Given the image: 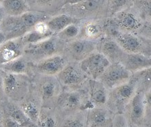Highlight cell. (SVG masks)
Wrapping results in <instances>:
<instances>
[{
	"instance_id": "obj_21",
	"label": "cell",
	"mask_w": 151,
	"mask_h": 127,
	"mask_svg": "<svg viewBox=\"0 0 151 127\" xmlns=\"http://www.w3.org/2000/svg\"><path fill=\"white\" fill-rule=\"evenodd\" d=\"M120 64L127 70L134 74L151 67V57L140 53H126Z\"/></svg>"
},
{
	"instance_id": "obj_30",
	"label": "cell",
	"mask_w": 151,
	"mask_h": 127,
	"mask_svg": "<svg viewBox=\"0 0 151 127\" xmlns=\"http://www.w3.org/2000/svg\"><path fill=\"white\" fill-rule=\"evenodd\" d=\"M132 6L146 21H151V1L133 0Z\"/></svg>"
},
{
	"instance_id": "obj_32",
	"label": "cell",
	"mask_w": 151,
	"mask_h": 127,
	"mask_svg": "<svg viewBox=\"0 0 151 127\" xmlns=\"http://www.w3.org/2000/svg\"><path fill=\"white\" fill-rule=\"evenodd\" d=\"M70 118L65 120V124L64 127H85L84 121L78 117L72 118V116H68Z\"/></svg>"
},
{
	"instance_id": "obj_4",
	"label": "cell",
	"mask_w": 151,
	"mask_h": 127,
	"mask_svg": "<svg viewBox=\"0 0 151 127\" xmlns=\"http://www.w3.org/2000/svg\"><path fill=\"white\" fill-rule=\"evenodd\" d=\"M1 72L6 98L20 103L31 90V77L27 75Z\"/></svg>"
},
{
	"instance_id": "obj_8",
	"label": "cell",
	"mask_w": 151,
	"mask_h": 127,
	"mask_svg": "<svg viewBox=\"0 0 151 127\" xmlns=\"http://www.w3.org/2000/svg\"><path fill=\"white\" fill-rule=\"evenodd\" d=\"M109 19L118 31L136 35L146 22L132 6Z\"/></svg>"
},
{
	"instance_id": "obj_19",
	"label": "cell",
	"mask_w": 151,
	"mask_h": 127,
	"mask_svg": "<svg viewBox=\"0 0 151 127\" xmlns=\"http://www.w3.org/2000/svg\"><path fill=\"white\" fill-rule=\"evenodd\" d=\"M42 103L38 96L32 89L23 100L20 102V107L25 116L32 123L38 122Z\"/></svg>"
},
{
	"instance_id": "obj_37",
	"label": "cell",
	"mask_w": 151,
	"mask_h": 127,
	"mask_svg": "<svg viewBox=\"0 0 151 127\" xmlns=\"http://www.w3.org/2000/svg\"><path fill=\"white\" fill-rule=\"evenodd\" d=\"M6 40H7V39H6V35L1 31H0V45L5 42Z\"/></svg>"
},
{
	"instance_id": "obj_9",
	"label": "cell",
	"mask_w": 151,
	"mask_h": 127,
	"mask_svg": "<svg viewBox=\"0 0 151 127\" xmlns=\"http://www.w3.org/2000/svg\"><path fill=\"white\" fill-rule=\"evenodd\" d=\"M136 92L135 83L131 78L128 83L109 90L107 107L112 112L121 113Z\"/></svg>"
},
{
	"instance_id": "obj_35",
	"label": "cell",
	"mask_w": 151,
	"mask_h": 127,
	"mask_svg": "<svg viewBox=\"0 0 151 127\" xmlns=\"http://www.w3.org/2000/svg\"><path fill=\"white\" fill-rule=\"evenodd\" d=\"M6 98L4 90V84H3V77H2V72L0 70V100H3Z\"/></svg>"
},
{
	"instance_id": "obj_38",
	"label": "cell",
	"mask_w": 151,
	"mask_h": 127,
	"mask_svg": "<svg viewBox=\"0 0 151 127\" xmlns=\"http://www.w3.org/2000/svg\"><path fill=\"white\" fill-rule=\"evenodd\" d=\"M3 118H4L3 113H2L1 109H0V127L2 126H1V124H2V120H3Z\"/></svg>"
},
{
	"instance_id": "obj_2",
	"label": "cell",
	"mask_w": 151,
	"mask_h": 127,
	"mask_svg": "<svg viewBox=\"0 0 151 127\" xmlns=\"http://www.w3.org/2000/svg\"><path fill=\"white\" fill-rule=\"evenodd\" d=\"M31 89L40 99L42 105L47 107L55 106L63 92V88L56 76L32 74Z\"/></svg>"
},
{
	"instance_id": "obj_14",
	"label": "cell",
	"mask_w": 151,
	"mask_h": 127,
	"mask_svg": "<svg viewBox=\"0 0 151 127\" xmlns=\"http://www.w3.org/2000/svg\"><path fill=\"white\" fill-rule=\"evenodd\" d=\"M79 64L81 69L90 79L97 80L110 63L101 53L95 51L81 62Z\"/></svg>"
},
{
	"instance_id": "obj_31",
	"label": "cell",
	"mask_w": 151,
	"mask_h": 127,
	"mask_svg": "<svg viewBox=\"0 0 151 127\" xmlns=\"http://www.w3.org/2000/svg\"><path fill=\"white\" fill-rule=\"evenodd\" d=\"M38 127H56L57 121L55 118L50 113L40 111L38 120Z\"/></svg>"
},
{
	"instance_id": "obj_33",
	"label": "cell",
	"mask_w": 151,
	"mask_h": 127,
	"mask_svg": "<svg viewBox=\"0 0 151 127\" xmlns=\"http://www.w3.org/2000/svg\"><path fill=\"white\" fill-rule=\"evenodd\" d=\"M1 126L2 127H22L20 124L7 116H4Z\"/></svg>"
},
{
	"instance_id": "obj_24",
	"label": "cell",
	"mask_w": 151,
	"mask_h": 127,
	"mask_svg": "<svg viewBox=\"0 0 151 127\" xmlns=\"http://www.w3.org/2000/svg\"><path fill=\"white\" fill-rule=\"evenodd\" d=\"M77 22H79V21L71 18L67 14H60L56 16L51 17L48 21H46V23L49 30L53 34L56 35L64 29H65L69 25Z\"/></svg>"
},
{
	"instance_id": "obj_10",
	"label": "cell",
	"mask_w": 151,
	"mask_h": 127,
	"mask_svg": "<svg viewBox=\"0 0 151 127\" xmlns=\"http://www.w3.org/2000/svg\"><path fill=\"white\" fill-rule=\"evenodd\" d=\"M95 51H97V42L77 38L64 44L63 55L68 62L80 63Z\"/></svg>"
},
{
	"instance_id": "obj_11",
	"label": "cell",
	"mask_w": 151,
	"mask_h": 127,
	"mask_svg": "<svg viewBox=\"0 0 151 127\" xmlns=\"http://www.w3.org/2000/svg\"><path fill=\"white\" fill-rule=\"evenodd\" d=\"M132 75L120 63H114L107 66L97 80L102 83L109 91L128 83Z\"/></svg>"
},
{
	"instance_id": "obj_13",
	"label": "cell",
	"mask_w": 151,
	"mask_h": 127,
	"mask_svg": "<svg viewBox=\"0 0 151 127\" xmlns=\"http://www.w3.org/2000/svg\"><path fill=\"white\" fill-rule=\"evenodd\" d=\"M63 54L44 59L36 63H31L32 74L56 76L68 64Z\"/></svg>"
},
{
	"instance_id": "obj_27",
	"label": "cell",
	"mask_w": 151,
	"mask_h": 127,
	"mask_svg": "<svg viewBox=\"0 0 151 127\" xmlns=\"http://www.w3.org/2000/svg\"><path fill=\"white\" fill-rule=\"evenodd\" d=\"M131 78L135 83L137 92H147L151 90V68L134 73Z\"/></svg>"
},
{
	"instance_id": "obj_26",
	"label": "cell",
	"mask_w": 151,
	"mask_h": 127,
	"mask_svg": "<svg viewBox=\"0 0 151 127\" xmlns=\"http://www.w3.org/2000/svg\"><path fill=\"white\" fill-rule=\"evenodd\" d=\"M9 100V102L7 103L6 102L4 105V112H5L6 116L13 119L22 126L31 122L25 116L20 106H18V105L16 104L17 103L10 100Z\"/></svg>"
},
{
	"instance_id": "obj_6",
	"label": "cell",
	"mask_w": 151,
	"mask_h": 127,
	"mask_svg": "<svg viewBox=\"0 0 151 127\" xmlns=\"http://www.w3.org/2000/svg\"><path fill=\"white\" fill-rule=\"evenodd\" d=\"M108 36L115 41L126 53H140L146 56H151V40L127 32H120L114 29Z\"/></svg>"
},
{
	"instance_id": "obj_34",
	"label": "cell",
	"mask_w": 151,
	"mask_h": 127,
	"mask_svg": "<svg viewBox=\"0 0 151 127\" xmlns=\"http://www.w3.org/2000/svg\"><path fill=\"white\" fill-rule=\"evenodd\" d=\"M127 121L126 119L122 116H118L113 122L111 127H128Z\"/></svg>"
},
{
	"instance_id": "obj_16",
	"label": "cell",
	"mask_w": 151,
	"mask_h": 127,
	"mask_svg": "<svg viewBox=\"0 0 151 127\" xmlns=\"http://www.w3.org/2000/svg\"><path fill=\"white\" fill-rule=\"evenodd\" d=\"M97 51L101 53L110 64L120 63L126 53L113 38L104 36L97 42Z\"/></svg>"
},
{
	"instance_id": "obj_15",
	"label": "cell",
	"mask_w": 151,
	"mask_h": 127,
	"mask_svg": "<svg viewBox=\"0 0 151 127\" xmlns=\"http://www.w3.org/2000/svg\"><path fill=\"white\" fill-rule=\"evenodd\" d=\"M106 21L107 18L79 21L80 31L77 38L92 42H98L105 35Z\"/></svg>"
},
{
	"instance_id": "obj_12",
	"label": "cell",
	"mask_w": 151,
	"mask_h": 127,
	"mask_svg": "<svg viewBox=\"0 0 151 127\" xmlns=\"http://www.w3.org/2000/svg\"><path fill=\"white\" fill-rule=\"evenodd\" d=\"M148 106H150V91H138L127 104L124 111L129 113V119L132 123L140 124L145 118L146 109Z\"/></svg>"
},
{
	"instance_id": "obj_25",
	"label": "cell",
	"mask_w": 151,
	"mask_h": 127,
	"mask_svg": "<svg viewBox=\"0 0 151 127\" xmlns=\"http://www.w3.org/2000/svg\"><path fill=\"white\" fill-rule=\"evenodd\" d=\"M1 4L7 16L19 17L29 11L27 1L6 0L1 1Z\"/></svg>"
},
{
	"instance_id": "obj_28",
	"label": "cell",
	"mask_w": 151,
	"mask_h": 127,
	"mask_svg": "<svg viewBox=\"0 0 151 127\" xmlns=\"http://www.w3.org/2000/svg\"><path fill=\"white\" fill-rule=\"evenodd\" d=\"M79 31H80L79 22L74 23L69 25L60 33L56 34V36L66 44L73 40L77 39L79 34Z\"/></svg>"
},
{
	"instance_id": "obj_7",
	"label": "cell",
	"mask_w": 151,
	"mask_h": 127,
	"mask_svg": "<svg viewBox=\"0 0 151 127\" xmlns=\"http://www.w3.org/2000/svg\"><path fill=\"white\" fill-rule=\"evenodd\" d=\"M56 77L66 91L83 90L90 79L77 62H68Z\"/></svg>"
},
{
	"instance_id": "obj_20",
	"label": "cell",
	"mask_w": 151,
	"mask_h": 127,
	"mask_svg": "<svg viewBox=\"0 0 151 127\" xmlns=\"http://www.w3.org/2000/svg\"><path fill=\"white\" fill-rule=\"evenodd\" d=\"M66 0H52V1H27L29 10L49 15L56 16L61 13Z\"/></svg>"
},
{
	"instance_id": "obj_22",
	"label": "cell",
	"mask_w": 151,
	"mask_h": 127,
	"mask_svg": "<svg viewBox=\"0 0 151 127\" xmlns=\"http://www.w3.org/2000/svg\"><path fill=\"white\" fill-rule=\"evenodd\" d=\"M107 107H92L88 109L90 127H111L113 121Z\"/></svg>"
},
{
	"instance_id": "obj_36",
	"label": "cell",
	"mask_w": 151,
	"mask_h": 127,
	"mask_svg": "<svg viewBox=\"0 0 151 127\" xmlns=\"http://www.w3.org/2000/svg\"><path fill=\"white\" fill-rule=\"evenodd\" d=\"M7 17V15L6 14L5 10H4L3 6H2L1 1H0V25L1 24V23L3 22L4 19Z\"/></svg>"
},
{
	"instance_id": "obj_29",
	"label": "cell",
	"mask_w": 151,
	"mask_h": 127,
	"mask_svg": "<svg viewBox=\"0 0 151 127\" xmlns=\"http://www.w3.org/2000/svg\"><path fill=\"white\" fill-rule=\"evenodd\" d=\"M133 4L131 0H108V12L107 18H111L116 14L131 7Z\"/></svg>"
},
{
	"instance_id": "obj_23",
	"label": "cell",
	"mask_w": 151,
	"mask_h": 127,
	"mask_svg": "<svg viewBox=\"0 0 151 127\" xmlns=\"http://www.w3.org/2000/svg\"><path fill=\"white\" fill-rule=\"evenodd\" d=\"M0 70L13 74H23L32 76L31 62L24 55L19 57L8 63L0 65Z\"/></svg>"
},
{
	"instance_id": "obj_3",
	"label": "cell",
	"mask_w": 151,
	"mask_h": 127,
	"mask_svg": "<svg viewBox=\"0 0 151 127\" xmlns=\"http://www.w3.org/2000/svg\"><path fill=\"white\" fill-rule=\"evenodd\" d=\"M64 44L56 35L35 44H27L23 55L31 62L36 63L46 58L63 54Z\"/></svg>"
},
{
	"instance_id": "obj_18",
	"label": "cell",
	"mask_w": 151,
	"mask_h": 127,
	"mask_svg": "<svg viewBox=\"0 0 151 127\" xmlns=\"http://www.w3.org/2000/svg\"><path fill=\"white\" fill-rule=\"evenodd\" d=\"M25 46L22 37L6 40L0 45V65L23 55Z\"/></svg>"
},
{
	"instance_id": "obj_5",
	"label": "cell",
	"mask_w": 151,
	"mask_h": 127,
	"mask_svg": "<svg viewBox=\"0 0 151 127\" xmlns=\"http://www.w3.org/2000/svg\"><path fill=\"white\" fill-rule=\"evenodd\" d=\"M55 106L60 113L66 117L92 107L88 94L84 89L73 91L63 90Z\"/></svg>"
},
{
	"instance_id": "obj_17",
	"label": "cell",
	"mask_w": 151,
	"mask_h": 127,
	"mask_svg": "<svg viewBox=\"0 0 151 127\" xmlns=\"http://www.w3.org/2000/svg\"><path fill=\"white\" fill-rule=\"evenodd\" d=\"M84 90L87 92L92 107H107L109 91L102 83L96 79H89Z\"/></svg>"
},
{
	"instance_id": "obj_1",
	"label": "cell",
	"mask_w": 151,
	"mask_h": 127,
	"mask_svg": "<svg viewBox=\"0 0 151 127\" xmlns=\"http://www.w3.org/2000/svg\"><path fill=\"white\" fill-rule=\"evenodd\" d=\"M108 0L66 1L60 14L68 15L78 21L107 18Z\"/></svg>"
}]
</instances>
